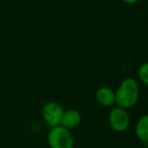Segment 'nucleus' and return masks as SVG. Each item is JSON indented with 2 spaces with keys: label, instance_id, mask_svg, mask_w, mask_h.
Returning a JSON list of instances; mask_svg holds the SVG:
<instances>
[{
  "label": "nucleus",
  "instance_id": "obj_3",
  "mask_svg": "<svg viewBox=\"0 0 148 148\" xmlns=\"http://www.w3.org/2000/svg\"><path fill=\"white\" fill-rule=\"evenodd\" d=\"M109 123L112 129L116 132H125L129 128L130 116L126 109L121 107H116L111 110L109 114Z\"/></svg>",
  "mask_w": 148,
  "mask_h": 148
},
{
  "label": "nucleus",
  "instance_id": "obj_2",
  "mask_svg": "<svg viewBox=\"0 0 148 148\" xmlns=\"http://www.w3.org/2000/svg\"><path fill=\"white\" fill-rule=\"evenodd\" d=\"M48 144L51 148H73L74 139L70 130L61 125L52 127L48 133Z\"/></svg>",
  "mask_w": 148,
  "mask_h": 148
},
{
  "label": "nucleus",
  "instance_id": "obj_9",
  "mask_svg": "<svg viewBox=\"0 0 148 148\" xmlns=\"http://www.w3.org/2000/svg\"><path fill=\"white\" fill-rule=\"evenodd\" d=\"M122 1L127 3V4H135V3L139 2L140 0H122Z\"/></svg>",
  "mask_w": 148,
  "mask_h": 148
},
{
  "label": "nucleus",
  "instance_id": "obj_4",
  "mask_svg": "<svg viewBox=\"0 0 148 148\" xmlns=\"http://www.w3.org/2000/svg\"><path fill=\"white\" fill-rule=\"evenodd\" d=\"M63 113L64 110L62 106L54 101L46 103L42 109V117L50 128L60 125Z\"/></svg>",
  "mask_w": 148,
  "mask_h": 148
},
{
  "label": "nucleus",
  "instance_id": "obj_6",
  "mask_svg": "<svg viewBox=\"0 0 148 148\" xmlns=\"http://www.w3.org/2000/svg\"><path fill=\"white\" fill-rule=\"evenodd\" d=\"M81 122V115L78 111L74 109H70L67 111H64L62 115V119L60 122V125L65 127L66 129L71 130L73 128H76Z\"/></svg>",
  "mask_w": 148,
  "mask_h": 148
},
{
  "label": "nucleus",
  "instance_id": "obj_5",
  "mask_svg": "<svg viewBox=\"0 0 148 148\" xmlns=\"http://www.w3.org/2000/svg\"><path fill=\"white\" fill-rule=\"evenodd\" d=\"M95 99L103 107H113L116 105L115 91L108 86L99 87L95 92Z\"/></svg>",
  "mask_w": 148,
  "mask_h": 148
},
{
  "label": "nucleus",
  "instance_id": "obj_1",
  "mask_svg": "<svg viewBox=\"0 0 148 148\" xmlns=\"http://www.w3.org/2000/svg\"><path fill=\"white\" fill-rule=\"evenodd\" d=\"M116 105L123 109H131L139 101V84L132 77L125 78L115 91Z\"/></svg>",
  "mask_w": 148,
  "mask_h": 148
},
{
  "label": "nucleus",
  "instance_id": "obj_7",
  "mask_svg": "<svg viewBox=\"0 0 148 148\" xmlns=\"http://www.w3.org/2000/svg\"><path fill=\"white\" fill-rule=\"evenodd\" d=\"M135 134L140 142L144 144V146H147L148 142V116L143 115L140 117L135 126Z\"/></svg>",
  "mask_w": 148,
  "mask_h": 148
},
{
  "label": "nucleus",
  "instance_id": "obj_8",
  "mask_svg": "<svg viewBox=\"0 0 148 148\" xmlns=\"http://www.w3.org/2000/svg\"><path fill=\"white\" fill-rule=\"evenodd\" d=\"M138 77L144 85L148 84V64L144 63L138 69Z\"/></svg>",
  "mask_w": 148,
  "mask_h": 148
}]
</instances>
